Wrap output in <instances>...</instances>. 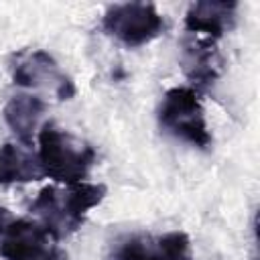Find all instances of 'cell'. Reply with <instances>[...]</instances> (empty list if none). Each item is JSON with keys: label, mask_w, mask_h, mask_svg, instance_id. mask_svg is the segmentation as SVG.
<instances>
[{"label": "cell", "mask_w": 260, "mask_h": 260, "mask_svg": "<svg viewBox=\"0 0 260 260\" xmlns=\"http://www.w3.org/2000/svg\"><path fill=\"white\" fill-rule=\"evenodd\" d=\"M104 195V185L85 181L71 185H49L41 189L30 205V211L39 217V223L53 240H61L81 228L89 209L100 205Z\"/></svg>", "instance_id": "obj_1"}, {"label": "cell", "mask_w": 260, "mask_h": 260, "mask_svg": "<svg viewBox=\"0 0 260 260\" xmlns=\"http://www.w3.org/2000/svg\"><path fill=\"white\" fill-rule=\"evenodd\" d=\"M37 142V160L43 177H49L59 185L83 181L95 162V148L91 144L75 138L53 122L41 126Z\"/></svg>", "instance_id": "obj_2"}, {"label": "cell", "mask_w": 260, "mask_h": 260, "mask_svg": "<svg viewBox=\"0 0 260 260\" xmlns=\"http://www.w3.org/2000/svg\"><path fill=\"white\" fill-rule=\"evenodd\" d=\"M160 128L197 148H209L211 132L205 122V114L199 102V91L193 87H171L158 108Z\"/></svg>", "instance_id": "obj_3"}, {"label": "cell", "mask_w": 260, "mask_h": 260, "mask_svg": "<svg viewBox=\"0 0 260 260\" xmlns=\"http://www.w3.org/2000/svg\"><path fill=\"white\" fill-rule=\"evenodd\" d=\"M102 28L126 47H142L165 30V18L150 2H124L106 10Z\"/></svg>", "instance_id": "obj_4"}, {"label": "cell", "mask_w": 260, "mask_h": 260, "mask_svg": "<svg viewBox=\"0 0 260 260\" xmlns=\"http://www.w3.org/2000/svg\"><path fill=\"white\" fill-rule=\"evenodd\" d=\"M12 79L20 87L45 91L55 95L57 100H69L75 93L73 81L61 71L59 63L43 49L18 53L12 63Z\"/></svg>", "instance_id": "obj_5"}, {"label": "cell", "mask_w": 260, "mask_h": 260, "mask_svg": "<svg viewBox=\"0 0 260 260\" xmlns=\"http://www.w3.org/2000/svg\"><path fill=\"white\" fill-rule=\"evenodd\" d=\"M51 240L39 221L14 217L0 207V256L4 260H39L53 252Z\"/></svg>", "instance_id": "obj_6"}, {"label": "cell", "mask_w": 260, "mask_h": 260, "mask_svg": "<svg viewBox=\"0 0 260 260\" xmlns=\"http://www.w3.org/2000/svg\"><path fill=\"white\" fill-rule=\"evenodd\" d=\"M112 260H191V240L179 230L158 238L130 236L116 246Z\"/></svg>", "instance_id": "obj_7"}, {"label": "cell", "mask_w": 260, "mask_h": 260, "mask_svg": "<svg viewBox=\"0 0 260 260\" xmlns=\"http://www.w3.org/2000/svg\"><path fill=\"white\" fill-rule=\"evenodd\" d=\"M181 67L195 91L213 85L223 67V59L217 51L215 41L197 35H193V39H187L183 43Z\"/></svg>", "instance_id": "obj_8"}, {"label": "cell", "mask_w": 260, "mask_h": 260, "mask_svg": "<svg viewBox=\"0 0 260 260\" xmlns=\"http://www.w3.org/2000/svg\"><path fill=\"white\" fill-rule=\"evenodd\" d=\"M236 8H238V2H232V0L230 2H225V0L195 2L187 10L185 28L189 35L217 41L234 26Z\"/></svg>", "instance_id": "obj_9"}, {"label": "cell", "mask_w": 260, "mask_h": 260, "mask_svg": "<svg viewBox=\"0 0 260 260\" xmlns=\"http://www.w3.org/2000/svg\"><path fill=\"white\" fill-rule=\"evenodd\" d=\"M47 104L43 102V98L28 93L14 95L4 106V120L24 146H32V138L35 134H39V120Z\"/></svg>", "instance_id": "obj_10"}, {"label": "cell", "mask_w": 260, "mask_h": 260, "mask_svg": "<svg viewBox=\"0 0 260 260\" xmlns=\"http://www.w3.org/2000/svg\"><path fill=\"white\" fill-rule=\"evenodd\" d=\"M43 177L37 154H30L26 148L6 142L0 146V185L12 183H30Z\"/></svg>", "instance_id": "obj_11"}, {"label": "cell", "mask_w": 260, "mask_h": 260, "mask_svg": "<svg viewBox=\"0 0 260 260\" xmlns=\"http://www.w3.org/2000/svg\"><path fill=\"white\" fill-rule=\"evenodd\" d=\"M39 260H61V256H59V254L53 250L51 254H47V256H43V258H39Z\"/></svg>", "instance_id": "obj_12"}]
</instances>
